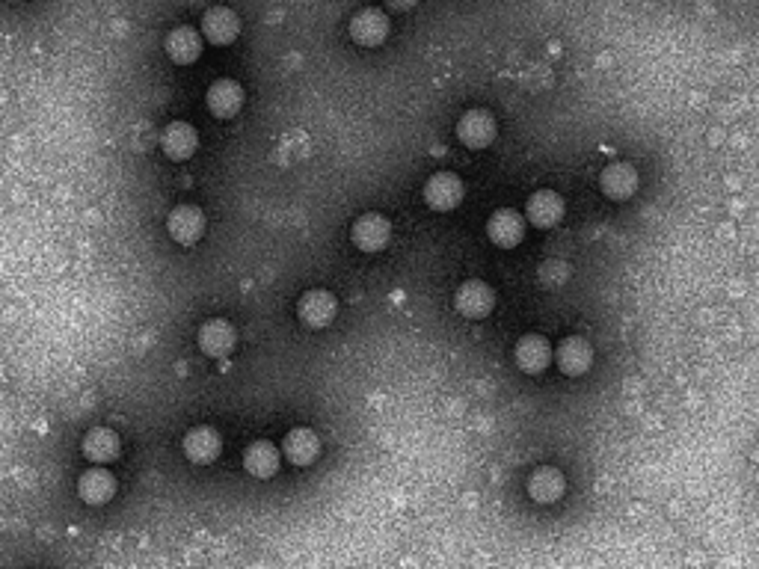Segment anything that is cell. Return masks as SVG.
<instances>
[{
  "mask_svg": "<svg viewBox=\"0 0 759 569\" xmlns=\"http://www.w3.org/2000/svg\"><path fill=\"white\" fill-rule=\"evenodd\" d=\"M279 448L273 445V442H267V439H258L253 442L247 451H244V469L258 478V481H270L276 472H279Z\"/></svg>",
  "mask_w": 759,
  "mask_h": 569,
  "instance_id": "obj_22",
  "label": "cell"
},
{
  "mask_svg": "<svg viewBox=\"0 0 759 569\" xmlns=\"http://www.w3.org/2000/svg\"><path fill=\"white\" fill-rule=\"evenodd\" d=\"M196 341H199V350H202L205 356H211V359H226V356L235 350V344H238V332H235V326L229 324V321L211 318V321H205V324L199 326Z\"/></svg>",
  "mask_w": 759,
  "mask_h": 569,
  "instance_id": "obj_9",
  "label": "cell"
},
{
  "mask_svg": "<svg viewBox=\"0 0 759 569\" xmlns=\"http://www.w3.org/2000/svg\"><path fill=\"white\" fill-rule=\"evenodd\" d=\"M161 149L169 161H190L199 149V134L190 122H169L161 134Z\"/></svg>",
  "mask_w": 759,
  "mask_h": 569,
  "instance_id": "obj_14",
  "label": "cell"
},
{
  "mask_svg": "<svg viewBox=\"0 0 759 569\" xmlns=\"http://www.w3.org/2000/svg\"><path fill=\"white\" fill-rule=\"evenodd\" d=\"M181 448H184V457H187L190 463L208 466V463H214V460L220 457L223 439H220V433H217L214 427H193V430L184 433Z\"/></svg>",
  "mask_w": 759,
  "mask_h": 569,
  "instance_id": "obj_13",
  "label": "cell"
},
{
  "mask_svg": "<svg viewBox=\"0 0 759 569\" xmlns=\"http://www.w3.org/2000/svg\"><path fill=\"white\" fill-rule=\"evenodd\" d=\"M350 241L362 252H380L392 241V223L383 214H362L350 226Z\"/></svg>",
  "mask_w": 759,
  "mask_h": 569,
  "instance_id": "obj_3",
  "label": "cell"
},
{
  "mask_svg": "<svg viewBox=\"0 0 759 569\" xmlns=\"http://www.w3.org/2000/svg\"><path fill=\"white\" fill-rule=\"evenodd\" d=\"M496 116L490 110L472 107L457 122V137L466 149H487L496 140Z\"/></svg>",
  "mask_w": 759,
  "mask_h": 569,
  "instance_id": "obj_1",
  "label": "cell"
},
{
  "mask_svg": "<svg viewBox=\"0 0 759 569\" xmlns=\"http://www.w3.org/2000/svg\"><path fill=\"white\" fill-rule=\"evenodd\" d=\"M493 306H496V291L487 282H478V279L463 282L454 294V309L463 318H472V321L487 318L493 312Z\"/></svg>",
  "mask_w": 759,
  "mask_h": 569,
  "instance_id": "obj_2",
  "label": "cell"
},
{
  "mask_svg": "<svg viewBox=\"0 0 759 569\" xmlns=\"http://www.w3.org/2000/svg\"><path fill=\"white\" fill-rule=\"evenodd\" d=\"M81 451H84V457L89 463L104 466V463L119 460V454H122V439H119L116 430H110V427H92V430H86L84 442H81Z\"/></svg>",
  "mask_w": 759,
  "mask_h": 569,
  "instance_id": "obj_16",
  "label": "cell"
},
{
  "mask_svg": "<svg viewBox=\"0 0 759 569\" xmlns=\"http://www.w3.org/2000/svg\"><path fill=\"white\" fill-rule=\"evenodd\" d=\"M336 312V297H333L330 291H324V288L306 291V294L300 297V303H297V318L309 326V329H324V326H330L336 321Z\"/></svg>",
  "mask_w": 759,
  "mask_h": 569,
  "instance_id": "obj_4",
  "label": "cell"
},
{
  "mask_svg": "<svg viewBox=\"0 0 759 569\" xmlns=\"http://www.w3.org/2000/svg\"><path fill=\"white\" fill-rule=\"evenodd\" d=\"M279 451H282L285 460L294 463V466H312V463L318 460V454H321V439H318V433L309 430V427H294L291 433H285Z\"/></svg>",
  "mask_w": 759,
  "mask_h": 569,
  "instance_id": "obj_15",
  "label": "cell"
},
{
  "mask_svg": "<svg viewBox=\"0 0 759 569\" xmlns=\"http://www.w3.org/2000/svg\"><path fill=\"white\" fill-rule=\"evenodd\" d=\"M199 27H202V39H208L211 45H232L241 33V18L229 6H211L205 9Z\"/></svg>",
  "mask_w": 759,
  "mask_h": 569,
  "instance_id": "obj_8",
  "label": "cell"
},
{
  "mask_svg": "<svg viewBox=\"0 0 759 569\" xmlns=\"http://www.w3.org/2000/svg\"><path fill=\"white\" fill-rule=\"evenodd\" d=\"M487 238L499 246V249L519 246L522 244V238H525V220H522L516 211L502 208V211H496V214L490 217V223H487Z\"/></svg>",
  "mask_w": 759,
  "mask_h": 569,
  "instance_id": "obj_19",
  "label": "cell"
},
{
  "mask_svg": "<svg viewBox=\"0 0 759 569\" xmlns=\"http://www.w3.org/2000/svg\"><path fill=\"white\" fill-rule=\"evenodd\" d=\"M205 104H208V110L217 119H232L244 107V86L238 81H232V78H220V81H214L208 86Z\"/></svg>",
  "mask_w": 759,
  "mask_h": 569,
  "instance_id": "obj_12",
  "label": "cell"
},
{
  "mask_svg": "<svg viewBox=\"0 0 759 569\" xmlns=\"http://www.w3.org/2000/svg\"><path fill=\"white\" fill-rule=\"evenodd\" d=\"M167 232L175 244H199V238H202V232H205V214H202L196 205H178V208L169 211Z\"/></svg>",
  "mask_w": 759,
  "mask_h": 569,
  "instance_id": "obj_10",
  "label": "cell"
},
{
  "mask_svg": "<svg viewBox=\"0 0 759 569\" xmlns=\"http://www.w3.org/2000/svg\"><path fill=\"white\" fill-rule=\"evenodd\" d=\"M552 344H549V338L546 335H540V332H531V335H525V338H519L516 341V347H513V362L519 365V371H525V374H540V371H546L549 365H552Z\"/></svg>",
  "mask_w": 759,
  "mask_h": 569,
  "instance_id": "obj_7",
  "label": "cell"
},
{
  "mask_svg": "<svg viewBox=\"0 0 759 569\" xmlns=\"http://www.w3.org/2000/svg\"><path fill=\"white\" fill-rule=\"evenodd\" d=\"M78 495L84 498V504L89 507H104L113 495H116V478L107 472V469H86L78 481Z\"/></svg>",
  "mask_w": 759,
  "mask_h": 569,
  "instance_id": "obj_21",
  "label": "cell"
},
{
  "mask_svg": "<svg viewBox=\"0 0 759 569\" xmlns=\"http://www.w3.org/2000/svg\"><path fill=\"white\" fill-rule=\"evenodd\" d=\"M552 359L558 362V368H561L567 377H582V374L591 371L593 350L582 335H570V338H564V341L555 347Z\"/></svg>",
  "mask_w": 759,
  "mask_h": 569,
  "instance_id": "obj_11",
  "label": "cell"
},
{
  "mask_svg": "<svg viewBox=\"0 0 759 569\" xmlns=\"http://www.w3.org/2000/svg\"><path fill=\"white\" fill-rule=\"evenodd\" d=\"M463 193H466V187L454 172H436L424 184V202L433 211H454L463 202Z\"/></svg>",
  "mask_w": 759,
  "mask_h": 569,
  "instance_id": "obj_6",
  "label": "cell"
},
{
  "mask_svg": "<svg viewBox=\"0 0 759 569\" xmlns=\"http://www.w3.org/2000/svg\"><path fill=\"white\" fill-rule=\"evenodd\" d=\"M167 57L175 63V66H190L202 57V33L181 24V27H172L167 33Z\"/></svg>",
  "mask_w": 759,
  "mask_h": 569,
  "instance_id": "obj_17",
  "label": "cell"
},
{
  "mask_svg": "<svg viewBox=\"0 0 759 569\" xmlns=\"http://www.w3.org/2000/svg\"><path fill=\"white\" fill-rule=\"evenodd\" d=\"M389 36V18L386 12L368 6V9H359L353 18H350V39L362 48H377L383 45Z\"/></svg>",
  "mask_w": 759,
  "mask_h": 569,
  "instance_id": "obj_5",
  "label": "cell"
},
{
  "mask_svg": "<svg viewBox=\"0 0 759 569\" xmlns=\"http://www.w3.org/2000/svg\"><path fill=\"white\" fill-rule=\"evenodd\" d=\"M528 492L537 504H555L564 495V475L552 466H540L528 478Z\"/></svg>",
  "mask_w": 759,
  "mask_h": 569,
  "instance_id": "obj_23",
  "label": "cell"
},
{
  "mask_svg": "<svg viewBox=\"0 0 759 569\" xmlns=\"http://www.w3.org/2000/svg\"><path fill=\"white\" fill-rule=\"evenodd\" d=\"M599 184H602V193H605L608 199L623 202V199H629V196L638 190V172H635V166H629V163H611V166L602 169Z\"/></svg>",
  "mask_w": 759,
  "mask_h": 569,
  "instance_id": "obj_20",
  "label": "cell"
},
{
  "mask_svg": "<svg viewBox=\"0 0 759 569\" xmlns=\"http://www.w3.org/2000/svg\"><path fill=\"white\" fill-rule=\"evenodd\" d=\"M525 214L528 223H534L537 229H552L564 217V199L555 190H537L534 196H528Z\"/></svg>",
  "mask_w": 759,
  "mask_h": 569,
  "instance_id": "obj_18",
  "label": "cell"
}]
</instances>
